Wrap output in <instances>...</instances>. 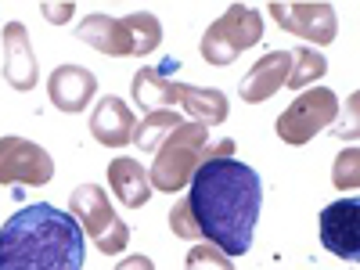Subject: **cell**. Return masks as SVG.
<instances>
[{
	"label": "cell",
	"instance_id": "obj_12",
	"mask_svg": "<svg viewBox=\"0 0 360 270\" xmlns=\"http://www.w3.org/2000/svg\"><path fill=\"white\" fill-rule=\"evenodd\" d=\"M37 54L29 44V29L22 22H8L4 25V79L15 90H33L37 86Z\"/></svg>",
	"mask_w": 360,
	"mask_h": 270
},
{
	"label": "cell",
	"instance_id": "obj_9",
	"mask_svg": "<svg viewBox=\"0 0 360 270\" xmlns=\"http://www.w3.org/2000/svg\"><path fill=\"white\" fill-rule=\"evenodd\" d=\"M266 11L274 15V22L281 29H288L299 40H307V47H314V51L332 44L335 33H339L332 4H281V0H274Z\"/></svg>",
	"mask_w": 360,
	"mask_h": 270
},
{
	"label": "cell",
	"instance_id": "obj_10",
	"mask_svg": "<svg viewBox=\"0 0 360 270\" xmlns=\"http://www.w3.org/2000/svg\"><path fill=\"white\" fill-rule=\"evenodd\" d=\"M321 227V242L324 249L339 256V259H356L360 256V202L356 198H342L332 202L317 220Z\"/></svg>",
	"mask_w": 360,
	"mask_h": 270
},
{
	"label": "cell",
	"instance_id": "obj_2",
	"mask_svg": "<svg viewBox=\"0 0 360 270\" xmlns=\"http://www.w3.org/2000/svg\"><path fill=\"white\" fill-rule=\"evenodd\" d=\"M83 227L51 202H33L0 227V270H83Z\"/></svg>",
	"mask_w": 360,
	"mask_h": 270
},
{
	"label": "cell",
	"instance_id": "obj_22",
	"mask_svg": "<svg viewBox=\"0 0 360 270\" xmlns=\"http://www.w3.org/2000/svg\"><path fill=\"white\" fill-rule=\"evenodd\" d=\"M169 227H173V234L176 238H198V231H195V224H191V217H188V205H184V198H180L173 209H169Z\"/></svg>",
	"mask_w": 360,
	"mask_h": 270
},
{
	"label": "cell",
	"instance_id": "obj_19",
	"mask_svg": "<svg viewBox=\"0 0 360 270\" xmlns=\"http://www.w3.org/2000/svg\"><path fill=\"white\" fill-rule=\"evenodd\" d=\"M292 54V65H288V79H285V86L288 90H303V86H310V83H317L324 72H328V62H324V54L321 51H314V47H295V51H288Z\"/></svg>",
	"mask_w": 360,
	"mask_h": 270
},
{
	"label": "cell",
	"instance_id": "obj_16",
	"mask_svg": "<svg viewBox=\"0 0 360 270\" xmlns=\"http://www.w3.org/2000/svg\"><path fill=\"white\" fill-rule=\"evenodd\" d=\"M130 94L144 112H162V108H173L180 101V83H173L159 69H141L130 83Z\"/></svg>",
	"mask_w": 360,
	"mask_h": 270
},
{
	"label": "cell",
	"instance_id": "obj_23",
	"mask_svg": "<svg viewBox=\"0 0 360 270\" xmlns=\"http://www.w3.org/2000/svg\"><path fill=\"white\" fill-rule=\"evenodd\" d=\"M69 15H72V4H44V18L47 22H69Z\"/></svg>",
	"mask_w": 360,
	"mask_h": 270
},
{
	"label": "cell",
	"instance_id": "obj_24",
	"mask_svg": "<svg viewBox=\"0 0 360 270\" xmlns=\"http://www.w3.org/2000/svg\"><path fill=\"white\" fill-rule=\"evenodd\" d=\"M115 270H155V263L148 259V256H127V259L119 263Z\"/></svg>",
	"mask_w": 360,
	"mask_h": 270
},
{
	"label": "cell",
	"instance_id": "obj_6",
	"mask_svg": "<svg viewBox=\"0 0 360 270\" xmlns=\"http://www.w3.org/2000/svg\"><path fill=\"white\" fill-rule=\"evenodd\" d=\"M69 213L76 217V224L86 231V238L98 245V252L115 256L130 245V227L115 217V209L105 195V188L98 184H79L69 195Z\"/></svg>",
	"mask_w": 360,
	"mask_h": 270
},
{
	"label": "cell",
	"instance_id": "obj_1",
	"mask_svg": "<svg viewBox=\"0 0 360 270\" xmlns=\"http://www.w3.org/2000/svg\"><path fill=\"white\" fill-rule=\"evenodd\" d=\"M184 205L202 242L217 245L231 259L245 256L263 209V180L234 155H209L191 176Z\"/></svg>",
	"mask_w": 360,
	"mask_h": 270
},
{
	"label": "cell",
	"instance_id": "obj_15",
	"mask_svg": "<svg viewBox=\"0 0 360 270\" xmlns=\"http://www.w3.org/2000/svg\"><path fill=\"white\" fill-rule=\"evenodd\" d=\"M108 184L115 191V198L123 202L127 209H141L148 198H152V176L144 173L141 162L134 159H112L108 162Z\"/></svg>",
	"mask_w": 360,
	"mask_h": 270
},
{
	"label": "cell",
	"instance_id": "obj_8",
	"mask_svg": "<svg viewBox=\"0 0 360 270\" xmlns=\"http://www.w3.org/2000/svg\"><path fill=\"white\" fill-rule=\"evenodd\" d=\"M54 176V159L25 137H0V184L44 188Z\"/></svg>",
	"mask_w": 360,
	"mask_h": 270
},
{
	"label": "cell",
	"instance_id": "obj_11",
	"mask_svg": "<svg viewBox=\"0 0 360 270\" xmlns=\"http://www.w3.org/2000/svg\"><path fill=\"white\" fill-rule=\"evenodd\" d=\"M94 94H98V76L83 65H62L47 79V98L58 112H83Z\"/></svg>",
	"mask_w": 360,
	"mask_h": 270
},
{
	"label": "cell",
	"instance_id": "obj_13",
	"mask_svg": "<svg viewBox=\"0 0 360 270\" xmlns=\"http://www.w3.org/2000/svg\"><path fill=\"white\" fill-rule=\"evenodd\" d=\"M288 65H292V54H288V51H270V54H263L259 62L242 76V86H238L242 101L263 105L266 98H274L278 90L285 86V79H288Z\"/></svg>",
	"mask_w": 360,
	"mask_h": 270
},
{
	"label": "cell",
	"instance_id": "obj_17",
	"mask_svg": "<svg viewBox=\"0 0 360 270\" xmlns=\"http://www.w3.org/2000/svg\"><path fill=\"white\" fill-rule=\"evenodd\" d=\"M180 105L188 108L191 123H198L205 130L220 127L227 119V98L220 94V90H213V86H188V83H180Z\"/></svg>",
	"mask_w": 360,
	"mask_h": 270
},
{
	"label": "cell",
	"instance_id": "obj_4",
	"mask_svg": "<svg viewBox=\"0 0 360 270\" xmlns=\"http://www.w3.org/2000/svg\"><path fill=\"white\" fill-rule=\"evenodd\" d=\"M76 40L112 58H144L162 44V25L148 11H134L123 18L86 15L76 29Z\"/></svg>",
	"mask_w": 360,
	"mask_h": 270
},
{
	"label": "cell",
	"instance_id": "obj_7",
	"mask_svg": "<svg viewBox=\"0 0 360 270\" xmlns=\"http://www.w3.org/2000/svg\"><path fill=\"white\" fill-rule=\"evenodd\" d=\"M339 115V98L335 90L328 86H314V90H303L281 115H278V137L292 148H303L310 144L321 130H328Z\"/></svg>",
	"mask_w": 360,
	"mask_h": 270
},
{
	"label": "cell",
	"instance_id": "obj_3",
	"mask_svg": "<svg viewBox=\"0 0 360 270\" xmlns=\"http://www.w3.org/2000/svg\"><path fill=\"white\" fill-rule=\"evenodd\" d=\"M209 155H234V141H220V144H209V130L198 123H180L155 152L152 162V188L155 191H180L191 184L195 169L202 166V159Z\"/></svg>",
	"mask_w": 360,
	"mask_h": 270
},
{
	"label": "cell",
	"instance_id": "obj_5",
	"mask_svg": "<svg viewBox=\"0 0 360 270\" xmlns=\"http://www.w3.org/2000/svg\"><path fill=\"white\" fill-rule=\"evenodd\" d=\"M259 40H263V18H259V11H252L245 4H231V8H224V15L213 25L205 29L198 51H202V58L209 65L224 69L242 51L256 47Z\"/></svg>",
	"mask_w": 360,
	"mask_h": 270
},
{
	"label": "cell",
	"instance_id": "obj_21",
	"mask_svg": "<svg viewBox=\"0 0 360 270\" xmlns=\"http://www.w3.org/2000/svg\"><path fill=\"white\" fill-rule=\"evenodd\" d=\"M335 188H356L360 184V173H356V148H349V152H342L339 155V162H335Z\"/></svg>",
	"mask_w": 360,
	"mask_h": 270
},
{
	"label": "cell",
	"instance_id": "obj_20",
	"mask_svg": "<svg viewBox=\"0 0 360 270\" xmlns=\"http://www.w3.org/2000/svg\"><path fill=\"white\" fill-rule=\"evenodd\" d=\"M184 266L188 270H234V263H231V256H224L217 245H195L191 252H188V259H184Z\"/></svg>",
	"mask_w": 360,
	"mask_h": 270
},
{
	"label": "cell",
	"instance_id": "obj_18",
	"mask_svg": "<svg viewBox=\"0 0 360 270\" xmlns=\"http://www.w3.org/2000/svg\"><path fill=\"white\" fill-rule=\"evenodd\" d=\"M184 123L173 108H162V112H144V119L134 127V144L141 152H159V144Z\"/></svg>",
	"mask_w": 360,
	"mask_h": 270
},
{
	"label": "cell",
	"instance_id": "obj_14",
	"mask_svg": "<svg viewBox=\"0 0 360 270\" xmlns=\"http://www.w3.org/2000/svg\"><path fill=\"white\" fill-rule=\"evenodd\" d=\"M134 127H137V119L130 112V105L123 98H101L94 115H90V134H94L98 144L105 148H123L134 141Z\"/></svg>",
	"mask_w": 360,
	"mask_h": 270
}]
</instances>
